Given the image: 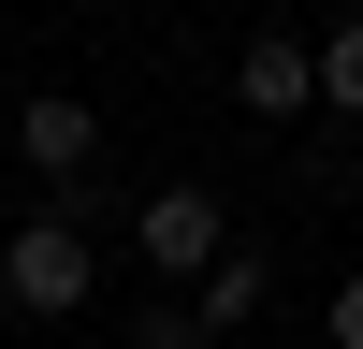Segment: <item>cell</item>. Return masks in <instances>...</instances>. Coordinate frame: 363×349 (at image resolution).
Masks as SVG:
<instances>
[{"mask_svg":"<svg viewBox=\"0 0 363 349\" xmlns=\"http://www.w3.org/2000/svg\"><path fill=\"white\" fill-rule=\"evenodd\" d=\"M247 306H262V248H218V262H203V291H189V320H203V335H233Z\"/></svg>","mask_w":363,"mask_h":349,"instance_id":"5b68a950","label":"cell"},{"mask_svg":"<svg viewBox=\"0 0 363 349\" xmlns=\"http://www.w3.org/2000/svg\"><path fill=\"white\" fill-rule=\"evenodd\" d=\"M233 102H247V116H306V102H320V58L291 44V29H247V58H233Z\"/></svg>","mask_w":363,"mask_h":349,"instance_id":"277c9868","label":"cell"},{"mask_svg":"<svg viewBox=\"0 0 363 349\" xmlns=\"http://www.w3.org/2000/svg\"><path fill=\"white\" fill-rule=\"evenodd\" d=\"M87 291H102V248H87V218H73V204H44V218L0 248V306H29V320H73Z\"/></svg>","mask_w":363,"mask_h":349,"instance_id":"6da1fadb","label":"cell"},{"mask_svg":"<svg viewBox=\"0 0 363 349\" xmlns=\"http://www.w3.org/2000/svg\"><path fill=\"white\" fill-rule=\"evenodd\" d=\"M131 248L160 262V277H203V262H218V189H145L131 204Z\"/></svg>","mask_w":363,"mask_h":349,"instance_id":"7a4b0ae2","label":"cell"},{"mask_svg":"<svg viewBox=\"0 0 363 349\" xmlns=\"http://www.w3.org/2000/svg\"><path fill=\"white\" fill-rule=\"evenodd\" d=\"M15 145H29L44 174H87V160H102V102H73V87H29V102H15Z\"/></svg>","mask_w":363,"mask_h":349,"instance_id":"3957f363","label":"cell"},{"mask_svg":"<svg viewBox=\"0 0 363 349\" xmlns=\"http://www.w3.org/2000/svg\"><path fill=\"white\" fill-rule=\"evenodd\" d=\"M306 58H320V102H335V116H363V15L335 29V44H306Z\"/></svg>","mask_w":363,"mask_h":349,"instance_id":"8992f818","label":"cell"},{"mask_svg":"<svg viewBox=\"0 0 363 349\" xmlns=\"http://www.w3.org/2000/svg\"><path fill=\"white\" fill-rule=\"evenodd\" d=\"M131 349H203V320H189V306H145V320H131Z\"/></svg>","mask_w":363,"mask_h":349,"instance_id":"52a82bcc","label":"cell"},{"mask_svg":"<svg viewBox=\"0 0 363 349\" xmlns=\"http://www.w3.org/2000/svg\"><path fill=\"white\" fill-rule=\"evenodd\" d=\"M335 349H363V277H335Z\"/></svg>","mask_w":363,"mask_h":349,"instance_id":"ba28073f","label":"cell"}]
</instances>
